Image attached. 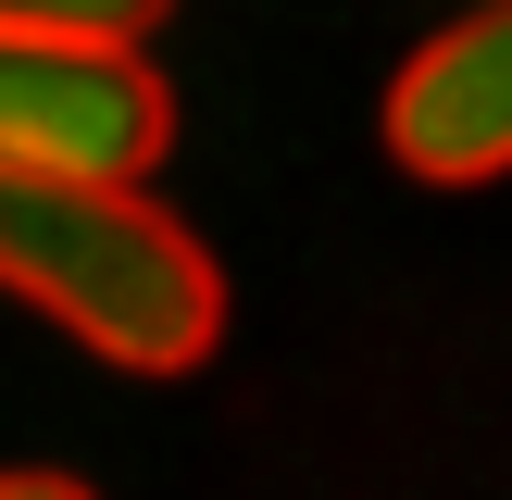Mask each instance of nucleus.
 <instances>
[{"instance_id":"39448f33","label":"nucleus","mask_w":512,"mask_h":500,"mask_svg":"<svg viewBox=\"0 0 512 500\" xmlns=\"http://www.w3.org/2000/svg\"><path fill=\"white\" fill-rule=\"evenodd\" d=\"M0 500H100V488H75V475H50V463H13V475H0Z\"/></svg>"},{"instance_id":"f257e3e1","label":"nucleus","mask_w":512,"mask_h":500,"mask_svg":"<svg viewBox=\"0 0 512 500\" xmlns=\"http://www.w3.org/2000/svg\"><path fill=\"white\" fill-rule=\"evenodd\" d=\"M0 288L125 375H188L225 338V275L138 175H0Z\"/></svg>"},{"instance_id":"7ed1b4c3","label":"nucleus","mask_w":512,"mask_h":500,"mask_svg":"<svg viewBox=\"0 0 512 500\" xmlns=\"http://www.w3.org/2000/svg\"><path fill=\"white\" fill-rule=\"evenodd\" d=\"M388 163L425 188L512 175V0H475L388 75Z\"/></svg>"},{"instance_id":"20e7f679","label":"nucleus","mask_w":512,"mask_h":500,"mask_svg":"<svg viewBox=\"0 0 512 500\" xmlns=\"http://www.w3.org/2000/svg\"><path fill=\"white\" fill-rule=\"evenodd\" d=\"M175 0H0V25H75V38H150Z\"/></svg>"},{"instance_id":"f03ea898","label":"nucleus","mask_w":512,"mask_h":500,"mask_svg":"<svg viewBox=\"0 0 512 500\" xmlns=\"http://www.w3.org/2000/svg\"><path fill=\"white\" fill-rule=\"evenodd\" d=\"M175 150V88L138 38L0 25V175H150Z\"/></svg>"}]
</instances>
